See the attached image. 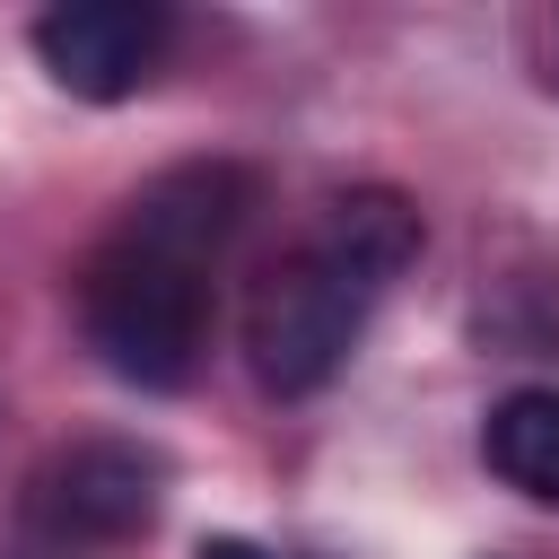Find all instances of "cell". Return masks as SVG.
<instances>
[{
	"label": "cell",
	"instance_id": "6da1fadb",
	"mask_svg": "<svg viewBox=\"0 0 559 559\" xmlns=\"http://www.w3.org/2000/svg\"><path fill=\"white\" fill-rule=\"evenodd\" d=\"M253 210V175L210 157V166H166L122 227L87 253L79 271V323L87 349L140 384V393H183L210 349V271L236 245Z\"/></svg>",
	"mask_w": 559,
	"mask_h": 559
},
{
	"label": "cell",
	"instance_id": "7a4b0ae2",
	"mask_svg": "<svg viewBox=\"0 0 559 559\" xmlns=\"http://www.w3.org/2000/svg\"><path fill=\"white\" fill-rule=\"evenodd\" d=\"M419 262V210L393 192V183H358L323 210V227L280 253L262 280H253V306H245V358L262 376V393L297 402V393H323L367 314L384 306V288Z\"/></svg>",
	"mask_w": 559,
	"mask_h": 559
},
{
	"label": "cell",
	"instance_id": "3957f363",
	"mask_svg": "<svg viewBox=\"0 0 559 559\" xmlns=\"http://www.w3.org/2000/svg\"><path fill=\"white\" fill-rule=\"evenodd\" d=\"M157 498H166V454L157 445H140V437H79V445H61L26 480L17 515L52 550H105V542L148 533Z\"/></svg>",
	"mask_w": 559,
	"mask_h": 559
},
{
	"label": "cell",
	"instance_id": "277c9868",
	"mask_svg": "<svg viewBox=\"0 0 559 559\" xmlns=\"http://www.w3.org/2000/svg\"><path fill=\"white\" fill-rule=\"evenodd\" d=\"M157 52H166V9H148V0H61L35 17V61L79 105L140 96Z\"/></svg>",
	"mask_w": 559,
	"mask_h": 559
},
{
	"label": "cell",
	"instance_id": "5b68a950",
	"mask_svg": "<svg viewBox=\"0 0 559 559\" xmlns=\"http://www.w3.org/2000/svg\"><path fill=\"white\" fill-rule=\"evenodd\" d=\"M480 454H489V472H498L507 489L559 507V384H515V393L489 411Z\"/></svg>",
	"mask_w": 559,
	"mask_h": 559
},
{
	"label": "cell",
	"instance_id": "8992f818",
	"mask_svg": "<svg viewBox=\"0 0 559 559\" xmlns=\"http://www.w3.org/2000/svg\"><path fill=\"white\" fill-rule=\"evenodd\" d=\"M192 559H280V550H262V542H245V533H210Z\"/></svg>",
	"mask_w": 559,
	"mask_h": 559
}]
</instances>
